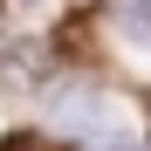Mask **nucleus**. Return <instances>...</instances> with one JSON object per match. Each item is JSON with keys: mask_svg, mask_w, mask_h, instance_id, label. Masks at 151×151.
I'll list each match as a JSON object with an SVG mask.
<instances>
[{"mask_svg": "<svg viewBox=\"0 0 151 151\" xmlns=\"http://www.w3.org/2000/svg\"><path fill=\"white\" fill-rule=\"evenodd\" d=\"M117 21H124V35H131V41L151 48V0H117Z\"/></svg>", "mask_w": 151, "mask_h": 151, "instance_id": "nucleus-1", "label": "nucleus"}, {"mask_svg": "<svg viewBox=\"0 0 151 151\" xmlns=\"http://www.w3.org/2000/svg\"><path fill=\"white\" fill-rule=\"evenodd\" d=\"M0 151H21V137H7V144H0Z\"/></svg>", "mask_w": 151, "mask_h": 151, "instance_id": "nucleus-2", "label": "nucleus"}, {"mask_svg": "<svg viewBox=\"0 0 151 151\" xmlns=\"http://www.w3.org/2000/svg\"><path fill=\"white\" fill-rule=\"evenodd\" d=\"M21 7H41V0H21Z\"/></svg>", "mask_w": 151, "mask_h": 151, "instance_id": "nucleus-3", "label": "nucleus"}]
</instances>
